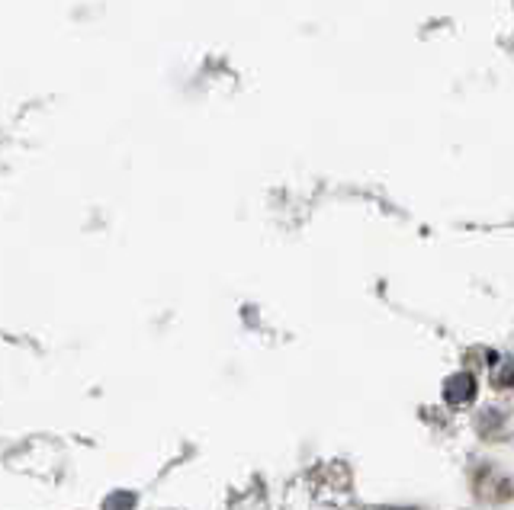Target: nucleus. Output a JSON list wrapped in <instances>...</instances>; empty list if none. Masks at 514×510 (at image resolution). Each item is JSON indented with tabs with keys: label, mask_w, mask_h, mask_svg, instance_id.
Segmentation results:
<instances>
[{
	"label": "nucleus",
	"mask_w": 514,
	"mask_h": 510,
	"mask_svg": "<svg viewBox=\"0 0 514 510\" xmlns=\"http://www.w3.org/2000/svg\"><path fill=\"white\" fill-rule=\"evenodd\" d=\"M389 510H399V507H389Z\"/></svg>",
	"instance_id": "obj_3"
},
{
	"label": "nucleus",
	"mask_w": 514,
	"mask_h": 510,
	"mask_svg": "<svg viewBox=\"0 0 514 510\" xmlns=\"http://www.w3.org/2000/svg\"><path fill=\"white\" fill-rule=\"evenodd\" d=\"M103 510H135V494H129V491H116V494H110V498H107Z\"/></svg>",
	"instance_id": "obj_2"
},
{
	"label": "nucleus",
	"mask_w": 514,
	"mask_h": 510,
	"mask_svg": "<svg viewBox=\"0 0 514 510\" xmlns=\"http://www.w3.org/2000/svg\"><path fill=\"white\" fill-rule=\"evenodd\" d=\"M444 395L453 408H460V405H470L473 395H476V379L470 373H457V376H450L447 385H444Z\"/></svg>",
	"instance_id": "obj_1"
}]
</instances>
